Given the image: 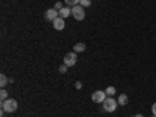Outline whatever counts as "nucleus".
Masks as SVG:
<instances>
[{
	"mask_svg": "<svg viewBox=\"0 0 156 117\" xmlns=\"http://www.w3.org/2000/svg\"><path fill=\"white\" fill-rule=\"evenodd\" d=\"M2 109L6 112H14L17 109V101L14 98H8V100L2 101Z\"/></svg>",
	"mask_w": 156,
	"mask_h": 117,
	"instance_id": "obj_1",
	"label": "nucleus"
},
{
	"mask_svg": "<svg viewBox=\"0 0 156 117\" xmlns=\"http://www.w3.org/2000/svg\"><path fill=\"white\" fill-rule=\"evenodd\" d=\"M117 108V100H114L112 97H106V100L103 101V109L106 112H114Z\"/></svg>",
	"mask_w": 156,
	"mask_h": 117,
	"instance_id": "obj_2",
	"label": "nucleus"
},
{
	"mask_svg": "<svg viewBox=\"0 0 156 117\" xmlns=\"http://www.w3.org/2000/svg\"><path fill=\"white\" fill-rule=\"evenodd\" d=\"M72 16L75 17V20H83L84 16H86L84 8H83L81 5H75V6H72Z\"/></svg>",
	"mask_w": 156,
	"mask_h": 117,
	"instance_id": "obj_3",
	"label": "nucleus"
},
{
	"mask_svg": "<svg viewBox=\"0 0 156 117\" xmlns=\"http://www.w3.org/2000/svg\"><path fill=\"white\" fill-rule=\"evenodd\" d=\"M76 59H78L76 53H75V51H70V53H67L66 56H64V64H66L67 67L75 66V64H76Z\"/></svg>",
	"mask_w": 156,
	"mask_h": 117,
	"instance_id": "obj_4",
	"label": "nucleus"
},
{
	"mask_svg": "<svg viewBox=\"0 0 156 117\" xmlns=\"http://www.w3.org/2000/svg\"><path fill=\"white\" fill-rule=\"evenodd\" d=\"M106 92H105V90H95V92L92 94V101L94 103H103V101H105L106 100Z\"/></svg>",
	"mask_w": 156,
	"mask_h": 117,
	"instance_id": "obj_5",
	"label": "nucleus"
},
{
	"mask_svg": "<svg viewBox=\"0 0 156 117\" xmlns=\"http://www.w3.org/2000/svg\"><path fill=\"white\" fill-rule=\"evenodd\" d=\"M56 17H59V11H58V9H55V8L47 9V12H45V19H47V20H51V22H53Z\"/></svg>",
	"mask_w": 156,
	"mask_h": 117,
	"instance_id": "obj_6",
	"label": "nucleus"
},
{
	"mask_svg": "<svg viewBox=\"0 0 156 117\" xmlns=\"http://www.w3.org/2000/svg\"><path fill=\"white\" fill-rule=\"evenodd\" d=\"M53 27H55V30H64V27H66V22H64V19L59 16V17H56L55 20H53Z\"/></svg>",
	"mask_w": 156,
	"mask_h": 117,
	"instance_id": "obj_7",
	"label": "nucleus"
},
{
	"mask_svg": "<svg viewBox=\"0 0 156 117\" xmlns=\"http://www.w3.org/2000/svg\"><path fill=\"white\" fill-rule=\"evenodd\" d=\"M72 14V8L70 6H66V8H62V9H59V16L62 17V19H66V17H69Z\"/></svg>",
	"mask_w": 156,
	"mask_h": 117,
	"instance_id": "obj_8",
	"label": "nucleus"
},
{
	"mask_svg": "<svg viewBox=\"0 0 156 117\" xmlns=\"http://www.w3.org/2000/svg\"><path fill=\"white\" fill-rule=\"evenodd\" d=\"M84 50H86V45L83 42H78V44L73 45V51H75V53H78V51H84Z\"/></svg>",
	"mask_w": 156,
	"mask_h": 117,
	"instance_id": "obj_9",
	"label": "nucleus"
},
{
	"mask_svg": "<svg viewBox=\"0 0 156 117\" xmlns=\"http://www.w3.org/2000/svg\"><path fill=\"white\" fill-rule=\"evenodd\" d=\"M117 103H119V105H122V106L126 105V103H128V97H126L125 94H122L119 98H117Z\"/></svg>",
	"mask_w": 156,
	"mask_h": 117,
	"instance_id": "obj_10",
	"label": "nucleus"
},
{
	"mask_svg": "<svg viewBox=\"0 0 156 117\" xmlns=\"http://www.w3.org/2000/svg\"><path fill=\"white\" fill-rule=\"evenodd\" d=\"M9 83V80H8V78H6V75H0V86H2V87H5L6 84Z\"/></svg>",
	"mask_w": 156,
	"mask_h": 117,
	"instance_id": "obj_11",
	"label": "nucleus"
},
{
	"mask_svg": "<svg viewBox=\"0 0 156 117\" xmlns=\"http://www.w3.org/2000/svg\"><path fill=\"white\" fill-rule=\"evenodd\" d=\"M105 92H106V95H108V97H111V95H114V94H115V87H114V86H108Z\"/></svg>",
	"mask_w": 156,
	"mask_h": 117,
	"instance_id": "obj_12",
	"label": "nucleus"
},
{
	"mask_svg": "<svg viewBox=\"0 0 156 117\" xmlns=\"http://www.w3.org/2000/svg\"><path fill=\"white\" fill-rule=\"evenodd\" d=\"M80 5H81L83 8H87V6L92 5V2H90V0H80Z\"/></svg>",
	"mask_w": 156,
	"mask_h": 117,
	"instance_id": "obj_13",
	"label": "nucleus"
},
{
	"mask_svg": "<svg viewBox=\"0 0 156 117\" xmlns=\"http://www.w3.org/2000/svg\"><path fill=\"white\" fill-rule=\"evenodd\" d=\"M0 98H2V101L8 100V92H6L5 89H2V92H0Z\"/></svg>",
	"mask_w": 156,
	"mask_h": 117,
	"instance_id": "obj_14",
	"label": "nucleus"
},
{
	"mask_svg": "<svg viewBox=\"0 0 156 117\" xmlns=\"http://www.w3.org/2000/svg\"><path fill=\"white\" fill-rule=\"evenodd\" d=\"M66 3H67L69 6H75V5L80 3V0H66Z\"/></svg>",
	"mask_w": 156,
	"mask_h": 117,
	"instance_id": "obj_15",
	"label": "nucleus"
},
{
	"mask_svg": "<svg viewBox=\"0 0 156 117\" xmlns=\"http://www.w3.org/2000/svg\"><path fill=\"white\" fill-rule=\"evenodd\" d=\"M67 72V66H66V64H62V66L59 67V73H66Z\"/></svg>",
	"mask_w": 156,
	"mask_h": 117,
	"instance_id": "obj_16",
	"label": "nucleus"
},
{
	"mask_svg": "<svg viewBox=\"0 0 156 117\" xmlns=\"http://www.w3.org/2000/svg\"><path fill=\"white\" fill-rule=\"evenodd\" d=\"M55 9H58V11H59V9H62V5H61V2H56V3H55Z\"/></svg>",
	"mask_w": 156,
	"mask_h": 117,
	"instance_id": "obj_17",
	"label": "nucleus"
},
{
	"mask_svg": "<svg viewBox=\"0 0 156 117\" xmlns=\"http://www.w3.org/2000/svg\"><path fill=\"white\" fill-rule=\"evenodd\" d=\"M151 112H153V115H156V103H153V106H151Z\"/></svg>",
	"mask_w": 156,
	"mask_h": 117,
	"instance_id": "obj_18",
	"label": "nucleus"
},
{
	"mask_svg": "<svg viewBox=\"0 0 156 117\" xmlns=\"http://www.w3.org/2000/svg\"><path fill=\"white\" fill-rule=\"evenodd\" d=\"M75 87H76V89H81V83L76 81V83H75Z\"/></svg>",
	"mask_w": 156,
	"mask_h": 117,
	"instance_id": "obj_19",
	"label": "nucleus"
},
{
	"mask_svg": "<svg viewBox=\"0 0 156 117\" xmlns=\"http://www.w3.org/2000/svg\"><path fill=\"white\" fill-rule=\"evenodd\" d=\"M134 117H144V115H142V114H136Z\"/></svg>",
	"mask_w": 156,
	"mask_h": 117,
	"instance_id": "obj_20",
	"label": "nucleus"
}]
</instances>
